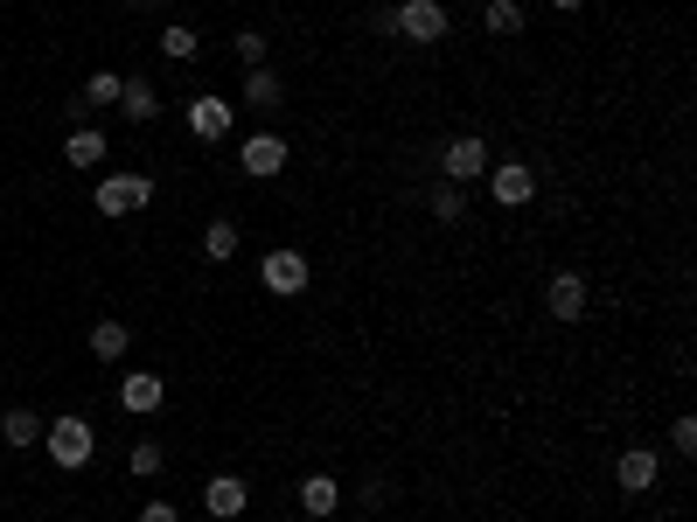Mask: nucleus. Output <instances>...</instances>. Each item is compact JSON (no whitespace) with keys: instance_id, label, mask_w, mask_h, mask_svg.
Here are the masks:
<instances>
[{"instance_id":"f257e3e1","label":"nucleus","mask_w":697,"mask_h":522,"mask_svg":"<svg viewBox=\"0 0 697 522\" xmlns=\"http://www.w3.org/2000/svg\"><path fill=\"white\" fill-rule=\"evenodd\" d=\"M42 446H49V460H56L63 474H77V467L98 453V432H91V418L63 411V418H49V425H42Z\"/></svg>"},{"instance_id":"f03ea898","label":"nucleus","mask_w":697,"mask_h":522,"mask_svg":"<svg viewBox=\"0 0 697 522\" xmlns=\"http://www.w3.org/2000/svg\"><path fill=\"white\" fill-rule=\"evenodd\" d=\"M391 36L419 42V49L446 42V8H440V0H397V8H391Z\"/></svg>"},{"instance_id":"7ed1b4c3","label":"nucleus","mask_w":697,"mask_h":522,"mask_svg":"<svg viewBox=\"0 0 697 522\" xmlns=\"http://www.w3.org/2000/svg\"><path fill=\"white\" fill-rule=\"evenodd\" d=\"M440 175H446V181H481V175H489V140H481V132L446 140V147H440Z\"/></svg>"},{"instance_id":"20e7f679","label":"nucleus","mask_w":697,"mask_h":522,"mask_svg":"<svg viewBox=\"0 0 697 522\" xmlns=\"http://www.w3.org/2000/svg\"><path fill=\"white\" fill-rule=\"evenodd\" d=\"M154 202V181L147 175H105L98 181V216H132Z\"/></svg>"},{"instance_id":"39448f33","label":"nucleus","mask_w":697,"mask_h":522,"mask_svg":"<svg viewBox=\"0 0 697 522\" xmlns=\"http://www.w3.org/2000/svg\"><path fill=\"white\" fill-rule=\"evenodd\" d=\"M586 300H593V285L579 279V272H552V285H544V314L552 321H586Z\"/></svg>"},{"instance_id":"423d86ee","label":"nucleus","mask_w":697,"mask_h":522,"mask_svg":"<svg viewBox=\"0 0 697 522\" xmlns=\"http://www.w3.org/2000/svg\"><path fill=\"white\" fill-rule=\"evenodd\" d=\"M258 279H265V293H287V300H293V293H307V258L279 244V251H265Z\"/></svg>"},{"instance_id":"0eeeda50","label":"nucleus","mask_w":697,"mask_h":522,"mask_svg":"<svg viewBox=\"0 0 697 522\" xmlns=\"http://www.w3.org/2000/svg\"><path fill=\"white\" fill-rule=\"evenodd\" d=\"M489 195L503 202V209H523V202L537 195V167H523V161H503V167H489Z\"/></svg>"},{"instance_id":"6e6552de","label":"nucleus","mask_w":697,"mask_h":522,"mask_svg":"<svg viewBox=\"0 0 697 522\" xmlns=\"http://www.w3.org/2000/svg\"><path fill=\"white\" fill-rule=\"evenodd\" d=\"M238 167H244L252 181H273L279 167H287V140H279V132H252V140L238 147Z\"/></svg>"},{"instance_id":"1a4fd4ad","label":"nucleus","mask_w":697,"mask_h":522,"mask_svg":"<svg viewBox=\"0 0 697 522\" xmlns=\"http://www.w3.org/2000/svg\"><path fill=\"white\" fill-rule=\"evenodd\" d=\"M613 481H621V495H649V487H656V453L628 446L621 460H613Z\"/></svg>"},{"instance_id":"9d476101","label":"nucleus","mask_w":697,"mask_h":522,"mask_svg":"<svg viewBox=\"0 0 697 522\" xmlns=\"http://www.w3.org/2000/svg\"><path fill=\"white\" fill-rule=\"evenodd\" d=\"M189 132H195V140H224V132H230V98H189Z\"/></svg>"},{"instance_id":"9b49d317","label":"nucleus","mask_w":697,"mask_h":522,"mask_svg":"<svg viewBox=\"0 0 697 522\" xmlns=\"http://www.w3.org/2000/svg\"><path fill=\"white\" fill-rule=\"evenodd\" d=\"M203 501H210V515H217V522H230V515H244V501H252V487H244L238 474H210Z\"/></svg>"},{"instance_id":"f8f14e48","label":"nucleus","mask_w":697,"mask_h":522,"mask_svg":"<svg viewBox=\"0 0 697 522\" xmlns=\"http://www.w3.org/2000/svg\"><path fill=\"white\" fill-rule=\"evenodd\" d=\"M161 397H168V383H161V377H154V369H140V377H126V383H119V404H126V411H132V418H147V411H161Z\"/></svg>"},{"instance_id":"ddd939ff","label":"nucleus","mask_w":697,"mask_h":522,"mask_svg":"<svg viewBox=\"0 0 697 522\" xmlns=\"http://www.w3.org/2000/svg\"><path fill=\"white\" fill-rule=\"evenodd\" d=\"M301 509H307L314 522H328V515L342 509V481H335V474H307V481H301Z\"/></svg>"},{"instance_id":"4468645a","label":"nucleus","mask_w":697,"mask_h":522,"mask_svg":"<svg viewBox=\"0 0 697 522\" xmlns=\"http://www.w3.org/2000/svg\"><path fill=\"white\" fill-rule=\"evenodd\" d=\"M244 105H252V112H265V119H273V112L287 105V84H279L273 71H244Z\"/></svg>"},{"instance_id":"2eb2a0df","label":"nucleus","mask_w":697,"mask_h":522,"mask_svg":"<svg viewBox=\"0 0 697 522\" xmlns=\"http://www.w3.org/2000/svg\"><path fill=\"white\" fill-rule=\"evenodd\" d=\"M119 112L132 126H154V112H161V91L147 77H126V91H119Z\"/></svg>"},{"instance_id":"dca6fc26","label":"nucleus","mask_w":697,"mask_h":522,"mask_svg":"<svg viewBox=\"0 0 697 522\" xmlns=\"http://www.w3.org/2000/svg\"><path fill=\"white\" fill-rule=\"evenodd\" d=\"M105 154H112V147H105V132H91V126H77L71 140H63V161H71V167H98Z\"/></svg>"},{"instance_id":"f3484780","label":"nucleus","mask_w":697,"mask_h":522,"mask_svg":"<svg viewBox=\"0 0 697 522\" xmlns=\"http://www.w3.org/2000/svg\"><path fill=\"white\" fill-rule=\"evenodd\" d=\"M126 348H132V328H126V321H98V328H91V356H98V362H119Z\"/></svg>"},{"instance_id":"a211bd4d","label":"nucleus","mask_w":697,"mask_h":522,"mask_svg":"<svg viewBox=\"0 0 697 522\" xmlns=\"http://www.w3.org/2000/svg\"><path fill=\"white\" fill-rule=\"evenodd\" d=\"M0 440H8V446H36L42 440V418L14 404V411H0Z\"/></svg>"},{"instance_id":"6ab92c4d","label":"nucleus","mask_w":697,"mask_h":522,"mask_svg":"<svg viewBox=\"0 0 697 522\" xmlns=\"http://www.w3.org/2000/svg\"><path fill=\"white\" fill-rule=\"evenodd\" d=\"M203 258H217V265L238 258V224H230V216H217V224L203 230Z\"/></svg>"},{"instance_id":"aec40b11","label":"nucleus","mask_w":697,"mask_h":522,"mask_svg":"<svg viewBox=\"0 0 697 522\" xmlns=\"http://www.w3.org/2000/svg\"><path fill=\"white\" fill-rule=\"evenodd\" d=\"M481 22H489V36H523V8H517V0H489Z\"/></svg>"},{"instance_id":"412c9836","label":"nucleus","mask_w":697,"mask_h":522,"mask_svg":"<svg viewBox=\"0 0 697 522\" xmlns=\"http://www.w3.org/2000/svg\"><path fill=\"white\" fill-rule=\"evenodd\" d=\"M119 91H126L119 71H98V77L85 84V98H77V105H119Z\"/></svg>"},{"instance_id":"4be33fe9","label":"nucleus","mask_w":697,"mask_h":522,"mask_svg":"<svg viewBox=\"0 0 697 522\" xmlns=\"http://www.w3.org/2000/svg\"><path fill=\"white\" fill-rule=\"evenodd\" d=\"M460 216H468V195H460V181L433 189V224H460Z\"/></svg>"},{"instance_id":"5701e85b","label":"nucleus","mask_w":697,"mask_h":522,"mask_svg":"<svg viewBox=\"0 0 697 522\" xmlns=\"http://www.w3.org/2000/svg\"><path fill=\"white\" fill-rule=\"evenodd\" d=\"M161 49H168L175 63H189V56H195V49H203V42H195V28H189V22H168V28H161Z\"/></svg>"},{"instance_id":"b1692460","label":"nucleus","mask_w":697,"mask_h":522,"mask_svg":"<svg viewBox=\"0 0 697 522\" xmlns=\"http://www.w3.org/2000/svg\"><path fill=\"white\" fill-rule=\"evenodd\" d=\"M126 467H132V474H161V440H140L126 453Z\"/></svg>"},{"instance_id":"393cba45","label":"nucleus","mask_w":697,"mask_h":522,"mask_svg":"<svg viewBox=\"0 0 697 522\" xmlns=\"http://www.w3.org/2000/svg\"><path fill=\"white\" fill-rule=\"evenodd\" d=\"M238 63H244V71H265V36H258V28L238 36Z\"/></svg>"},{"instance_id":"a878e982","label":"nucleus","mask_w":697,"mask_h":522,"mask_svg":"<svg viewBox=\"0 0 697 522\" xmlns=\"http://www.w3.org/2000/svg\"><path fill=\"white\" fill-rule=\"evenodd\" d=\"M670 446H676V453H697V418H690V411L670 425Z\"/></svg>"},{"instance_id":"bb28decb","label":"nucleus","mask_w":697,"mask_h":522,"mask_svg":"<svg viewBox=\"0 0 697 522\" xmlns=\"http://www.w3.org/2000/svg\"><path fill=\"white\" fill-rule=\"evenodd\" d=\"M140 522H181V515H175V501H147Z\"/></svg>"},{"instance_id":"cd10ccee","label":"nucleus","mask_w":697,"mask_h":522,"mask_svg":"<svg viewBox=\"0 0 697 522\" xmlns=\"http://www.w3.org/2000/svg\"><path fill=\"white\" fill-rule=\"evenodd\" d=\"M132 8H161V0H132Z\"/></svg>"},{"instance_id":"c85d7f7f","label":"nucleus","mask_w":697,"mask_h":522,"mask_svg":"<svg viewBox=\"0 0 697 522\" xmlns=\"http://www.w3.org/2000/svg\"><path fill=\"white\" fill-rule=\"evenodd\" d=\"M552 8H579V0H552Z\"/></svg>"}]
</instances>
